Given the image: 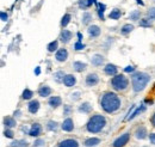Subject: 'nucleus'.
I'll return each mask as SVG.
<instances>
[{
  "instance_id": "f257e3e1",
  "label": "nucleus",
  "mask_w": 155,
  "mask_h": 147,
  "mask_svg": "<svg viewBox=\"0 0 155 147\" xmlns=\"http://www.w3.org/2000/svg\"><path fill=\"white\" fill-rule=\"evenodd\" d=\"M100 105H101L103 110L111 114V112H115L120 108V99L116 93L106 92L100 99Z\"/></svg>"
},
{
  "instance_id": "f03ea898",
  "label": "nucleus",
  "mask_w": 155,
  "mask_h": 147,
  "mask_svg": "<svg viewBox=\"0 0 155 147\" xmlns=\"http://www.w3.org/2000/svg\"><path fill=\"white\" fill-rule=\"evenodd\" d=\"M150 80V75L144 72H136L131 75V84H133V90L135 92H140L144 90L147 84Z\"/></svg>"
},
{
  "instance_id": "7ed1b4c3",
  "label": "nucleus",
  "mask_w": 155,
  "mask_h": 147,
  "mask_svg": "<svg viewBox=\"0 0 155 147\" xmlns=\"http://www.w3.org/2000/svg\"><path fill=\"white\" fill-rule=\"evenodd\" d=\"M105 125H106V120L104 116L94 115L90 118V121L87 123V130L91 133H98L105 127Z\"/></svg>"
},
{
  "instance_id": "20e7f679",
  "label": "nucleus",
  "mask_w": 155,
  "mask_h": 147,
  "mask_svg": "<svg viewBox=\"0 0 155 147\" xmlns=\"http://www.w3.org/2000/svg\"><path fill=\"white\" fill-rule=\"evenodd\" d=\"M111 85L116 91H124L129 85V80L123 74H116V77H114L111 80Z\"/></svg>"
},
{
  "instance_id": "39448f33",
  "label": "nucleus",
  "mask_w": 155,
  "mask_h": 147,
  "mask_svg": "<svg viewBox=\"0 0 155 147\" xmlns=\"http://www.w3.org/2000/svg\"><path fill=\"white\" fill-rule=\"evenodd\" d=\"M130 139V133H124L114 141V147H124Z\"/></svg>"
},
{
  "instance_id": "423d86ee",
  "label": "nucleus",
  "mask_w": 155,
  "mask_h": 147,
  "mask_svg": "<svg viewBox=\"0 0 155 147\" xmlns=\"http://www.w3.org/2000/svg\"><path fill=\"white\" fill-rule=\"evenodd\" d=\"M99 81V77L96 73H91L86 77V85L87 86H94Z\"/></svg>"
},
{
  "instance_id": "0eeeda50",
  "label": "nucleus",
  "mask_w": 155,
  "mask_h": 147,
  "mask_svg": "<svg viewBox=\"0 0 155 147\" xmlns=\"http://www.w3.org/2000/svg\"><path fill=\"white\" fill-rule=\"evenodd\" d=\"M58 147H79V142L74 139H66L58 144Z\"/></svg>"
},
{
  "instance_id": "6e6552de",
  "label": "nucleus",
  "mask_w": 155,
  "mask_h": 147,
  "mask_svg": "<svg viewBox=\"0 0 155 147\" xmlns=\"http://www.w3.org/2000/svg\"><path fill=\"white\" fill-rule=\"evenodd\" d=\"M61 128H62V130H64V132H72V130L74 129L73 120H72V118H66V120L63 121Z\"/></svg>"
},
{
  "instance_id": "1a4fd4ad",
  "label": "nucleus",
  "mask_w": 155,
  "mask_h": 147,
  "mask_svg": "<svg viewBox=\"0 0 155 147\" xmlns=\"http://www.w3.org/2000/svg\"><path fill=\"white\" fill-rule=\"evenodd\" d=\"M75 83H77V79H75V77L72 75V74H67V75L64 77V79H63V84H64L67 87L74 86Z\"/></svg>"
},
{
  "instance_id": "9d476101",
  "label": "nucleus",
  "mask_w": 155,
  "mask_h": 147,
  "mask_svg": "<svg viewBox=\"0 0 155 147\" xmlns=\"http://www.w3.org/2000/svg\"><path fill=\"white\" fill-rule=\"evenodd\" d=\"M56 60L60 61V62H63V61H66L67 60V57H68V52L64 49V48H62V49H58V52H56Z\"/></svg>"
},
{
  "instance_id": "9b49d317",
  "label": "nucleus",
  "mask_w": 155,
  "mask_h": 147,
  "mask_svg": "<svg viewBox=\"0 0 155 147\" xmlns=\"http://www.w3.org/2000/svg\"><path fill=\"white\" fill-rule=\"evenodd\" d=\"M72 32L69 31V30H66V29H63L62 31H61V35H60V38H61V41L63 42V43H68L69 41H71V38H72Z\"/></svg>"
},
{
  "instance_id": "f8f14e48",
  "label": "nucleus",
  "mask_w": 155,
  "mask_h": 147,
  "mask_svg": "<svg viewBox=\"0 0 155 147\" xmlns=\"http://www.w3.org/2000/svg\"><path fill=\"white\" fill-rule=\"evenodd\" d=\"M41 132H42L41 125H39V123H34V125L31 126L30 132H29V135H31V136H38L39 134H41Z\"/></svg>"
},
{
  "instance_id": "ddd939ff",
  "label": "nucleus",
  "mask_w": 155,
  "mask_h": 147,
  "mask_svg": "<svg viewBox=\"0 0 155 147\" xmlns=\"http://www.w3.org/2000/svg\"><path fill=\"white\" fill-rule=\"evenodd\" d=\"M28 109H29V112H31V114H36L39 109V102L38 101H31L30 103H29V105H28Z\"/></svg>"
},
{
  "instance_id": "4468645a",
  "label": "nucleus",
  "mask_w": 155,
  "mask_h": 147,
  "mask_svg": "<svg viewBox=\"0 0 155 147\" xmlns=\"http://www.w3.org/2000/svg\"><path fill=\"white\" fill-rule=\"evenodd\" d=\"M87 31H88V35L91 37H98L100 35V28L98 25H91L87 29Z\"/></svg>"
},
{
  "instance_id": "2eb2a0df",
  "label": "nucleus",
  "mask_w": 155,
  "mask_h": 147,
  "mask_svg": "<svg viewBox=\"0 0 155 147\" xmlns=\"http://www.w3.org/2000/svg\"><path fill=\"white\" fill-rule=\"evenodd\" d=\"M61 103H62V99L58 96H53L49 98V105L51 108H58V105H61Z\"/></svg>"
},
{
  "instance_id": "dca6fc26",
  "label": "nucleus",
  "mask_w": 155,
  "mask_h": 147,
  "mask_svg": "<svg viewBox=\"0 0 155 147\" xmlns=\"http://www.w3.org/2000/svg\"><path fill=\"white\" fill-rule=\"evenodd\" d=\"M117 67L115 65H111V63H109V65H106L105 66V68H104V72L107 74V75H116L117 74Z\"/></svg>"
},
{
  "instance_id": "f3484780",
  "label": "nucleus",
  "mask_w": 155,
  "mask_h": 147,
  "mask_svg": "<svg viewBox=\"0 0 155 147\" xmlns=\"http://www.w3.org/2000/svg\"><path fill=\"white\" fill-rule=\"evenodd\" d=\"M135 136L137 139H140V140L146 139V138H147V129L144 128V127L137 128V130H136V133H135Z\"/></svg>"
},
{
  "instance_id": "a211bd4d",
  "label": "nucleus",
  "mask_w": 155,
  "mask_h": 147,
  "mask_svg": "<svg viewBox=\"0 0 155 147\" xmlns=\"http://www.w3.org/2000/svg\"><path fill=\"white\" fill-rule=\"evenodd\" d=\"M50 93H51V89L47 85L41 86L38 89V94L41 97H48V96H50Z\"/></svg>"
},
{
  "instance_id": "6ab92c4d",
  "label": "nucleus",
  "mask_w": 155,
  "mask_h": 147,
  "mask_svg": "<svg viewBox=\"0 0 155 147\" xmlns=\"http://www.w3.org/2000/svg\"><path fill=\"white\" fill-rule=\"evenodd\" d=\"M98 144H100V139H98V138H91V139H87L85 141V146L86 147L97 146Z\"/></svg>"
},
{
  "instance_id": "aec40b11",
  "label": "nucleus",
  "mask_w": 155,
  "mask_h": 147,
  "mask_svg": "<svg viewBox=\"0 0 155 147\" xmlns=\"http://www.w3.org/2000/svg\"><path fill=\"white\" fill-rule=\"evenodd\" d=\"M104 63V56L103 55H94L92 57V65H94V66H101Z\"/></svg>"
},
{
  "instance_id": "412c9836",
  "label": "nucleus",
  "mask_w": 155,
  "mask_h": 147,
  "mask_svg": "<svg viewBox=\"0 0 155 147\" xmlns=\"http://www.w3.org/2000/svg\"><path fill=\"white\" fill-rule=\"evenodd\" d=\"M73 67H74V70H75L77 72H82V71L86 70L87 65L84 63V62H80V61H75V62L73 63Z\"/></svg>"
},
{
  "instance_id": "4be33fe9",
  "label": "nucleus",
  "mask_w": 155,
  "mask_h": 147,
  "mask_svg": "<svg viewBox=\"0 0 155 147\" xmlns=\"http://www.w3.org/2000/svg\"><path fill=\"white\" fill-rule=\"evenodd\" d=\"M4 125L6 126V128H12V127L16 126V121L12 117H5L4 118Z\"/></svg>"
},
{
  "instance_id": "5701e85b",
  "label": "nucleus",
  "mask_w": 155,
  "mask_h": 147,
  "mask_svg": "<svg viewBox=\"0 0 155 147\" xmlns=\"http://www.w3.org/2000/svg\"><path fill=\"white\" fill-rule=\"evenodd\" d=\"M92 110V105L90 104V103H82L80 107H79V111L80 112H90V111Z\"/></svg>"
},
{
  "instance_id": "b1692460",
  "label": "nucleus",
  "mask_w": 155,
  "mask_h": 147,
  "mask_svg": "<svg viewBox=\"0 0 155 147\" xmlns=\"http://www.w3.org/2000/svg\"><path fill=\"white\" fill-rule=\"evenodd\" d=\"M144 109H146V107H144V105L142 104V105H141V107H138V108H137V109H136V110L134 111V112H133L131 115H129L128 117H125V120H133L134 117H136V116H137V115H138V114H140L141 111H143Z\"/></svg>"
},
{
  "instance_id": "393cba45",
  "label": "nucleus",
  "mask_w": 155,
  "mask_h": 147,
  "mask_svg": "<svg viewBox=\"0 0 155 147\" xmlns=\"http://www.w3.org/2000/svg\"><path fill=\"white\" fill-rule=\"evenodd\" d=\"M120 16H122V12H120V10H118V9H115V10H112L111 12H110V15H109V17L111 19H117L120 18Z\"/></svg>"
},
{
  "instance_id": "a878e982",
  "label": "nucleus",
  "mask_w": 155,
  "mask_h": 147,
  "mask_svg": "<svg viewBox=\"0 0 155 147\" xmlns=\"http://www.w3.org/2000/svg\"><path fill=\"white\" fill-rule=\"evenodd\" d=\"M134 30V25H131V24H125L123 28H122V30H120V32L123 34V35H127V34H129V32H131Z\"/></svg>"
},
{
  "instance_id": "bb28decb",
  "label": "nucleus",
  "mask_w": 155,
  "mask_h": 147,
  "mask_svg": "<svg viewBox=\"0 0 155 147\" xmlns=\"http://www.w3.org/2000/svg\"><path fill=\"white\" fill-rule=\"evenodd\" d=\"M47 48H48V52H50V53H51V52L58 50V41H53L51 43H49V44H48V47H47Z\"/></svg>"
},
{
  "instance_id": "cd10ccee",
  "label": "nucleus",
  "mask_w": 155,
  "mask_h": 147,
  "mask_svg": "<svg viewBox=\"0 0 155 147\" xmlns=\"http://www.w3.org/2000/svg\"><path fill=\"white\" fill-rule=\"evenodd\" d=\"M64 73L62 72V71H58L56 73L54 74V79H55V81H58V83H61V81H63V79H64Z\"/></svg>"
},
{
  "instance_id": "c85d7f7f",
  "label": "nucleus",
  "mask_w": 155,
  "mask_h": 147,
  "mask_svg": "<svg viewBox=\"0 0 155 147\" xmlns=\"http://www.w3.org/2000/svg\"><path fill=\"white\" fill-rule=\"evenodd\" d=\"M140 16H141V12L138 11V10H135V11H133L130 15H129V19H131V20H138L140 19Z\"/></svg>"
},
{
  "instance_id": "c756f323",
  "label": "nucleus",
  "mask_w": 155,
  "mask_h": 147,
  "mask_svg": "<svg viewBox=\"0 0 155 147\" xmlns=\"http://www.w3.org/2000/svg\"><path fill=\"white\" fill-rule=\"evenodd\" d=\"M32 96H34V92L31 91V90H29V89H25L21 97H23V99H31Z\"/></svg>"
},
{
  "instance_id": "7c9ffc66",
  "label": "nucleus",
  "mask_w": 155,
  "mask_h": 147,
  "mask_svg": "<svg viewBox=\"0 0 155 147\" xmlns=\"http://www.w3.org/2000/svg\"><path fill=\"white\" fill-rule=\"evenodd\" d=\"M91 20H92V15H91V13L85 12V13L82 15V24H88Z\"/></svg>"
},
{
  "instance_id": "2f4dec72",
  "label": "nucleus",
  "mask_w": 155,
  "mask_h": 147,
  "mask_svg": "<svg viewBox=\"0 0 155 147\" xmlns=\"http://www.w3.org/2000/svg\"><path fill=\"white\" fill-rule=\"evenodd\" d=\"M140 26H144V28H150L152 26V22H149L148 18H143L140 20Z\"/></svg>"
},
{
  "instance_id": "473e14b6",
  "label": "nucleus",
  "mask_w": 155,
  "mask_h": 147,
  "mask_svg": "<svg viewBox=\"0 0 155 147\" xmlns=\"http://www.w3.org/2000/svg\"><path fill=\"white\" fill-rule=\"evenodd\" d=\"M98 6H99V10H98V16H99V18L103 20V19H104V11H105V5H104V4H99Z\"/></svg>"
},
{
  "instance_id": "72a5a7b5",
  "label": "nucleus",
  "mask_w": 155,
  "mask_h": 147,
  "mask_svg": "<svg viewBox=\"0 0 155 147\" xmlns=\"http://www.w3.org/2000/svg\"><path fill=\"white\" fill-rule=\"evenodd\" d=\"M69 22H71V15H68V13H67V15H64V16H63V18H62V20H61V25L64 28V26H67V25H68V23H69Z\"/></svg>"
},
{
  "instance_id": "f704fd0d",
  "label": "nucleus",
  "mask_w": 155,
  "mask_h": 147,
  "mask_svg": "<svg viewBox=\"0 0 155 147\" xmlns=\"http://www.w3.org/2000/svg\"><path fill=\"white\" fill-rule=\"evenodd\" d=\"M47 128L49 130H56L58 129V123L55 121H49L48 125H47Z\"/></svg>"
},
{
  "instance_id": "c9c22d12",
  "label": "nucleus",
  "mask_w": 155,
  "mask_h": 147,
  "mask_svg": "<svg viewBox=\"0 0 155 147\" xmlns=\"http://www.w3.org/2000/svg\"><path fill=\"white\" fill-rule=\"evenodd\" d=\"M147 15H148V17L152 19V20H155V7L149 9L148 12H147Z\"/></svg>"
},
{
  "instance_id": "e433bc0d",
  "label": "nucleus",
  "mask_w": 155,
  "mask_h": 147,
  "mask_svg": "<svg viewBox=\"0 0 155 147\" xmlns=\"http://www.w3.org/2000/svg\"><path fill=\"white\" fill-rule=\"evenodd\" d=\"M79 6L81 9H86L90 6V2H88V0H79Z\"/></svg>"
},
{
  "instance_id": "4c0bfd02",
  "label": "nucleus",
  "mask_w": 155,
  "mask_h": 147,
  "mask_svg": "<svg viewBox=\"0 0 155 147\" xmlns=\"http://www.w3.org/2000/svg\"><path fill=\"white\" fill-rule=\"evenodd\" d=\"M84 48H85V44H82V43L79 42V41L74 44V49H75V50H82Z\"/></svg>"
},
{
  "instance_id": "58836bf2",
  "label": "nucleus",
  "mask_w": 155,
  "mask_h": 147,
  "mask_svg": "<svg viewBox=\"0 0 155 147\" xmlns=\"http://www.w3.org/2000/svg\"><path fill=\"white\" fill-rule=\"evenodd\" d=\"M4 135H5L6 138H8V139H12V138H13V132L10 130V129H6L5 133H4Z\"/></svg>"
},
{
  "instance_id": "ea45409f",
  "label": "nucleus",
  "mask_w": 155,
  "mask_h": 147,
  "mask_svg": "<svg viewBox=\"0 0 155 147\" xmlns=\"http://www.w3.org/2000/svg\"><path fill=\"white\" fill-rule=\"evenodd\" d=\"M35 147H42L44 146V140H42V139H38V140H36L35 141V145H34Z\"/></svg>"
},
{
  "instance_id": "a19ab883",
  "label": "nucleus",
  "mask_w": 155,
  "mask_h": 147,
  "mask_svg": "<svg viewBox=\"0 0 155 147\" xmlns=\"http://www.w3.org/2000/svg\"><path fill=\"white\" fill-rule=\"evenodd\" d=\"M0 18H1L2 22H6L7 18H8V16H7V13H6V12H1V13H0Z\"/></svg>"
},
{
  "instance_id": "79ce46f5",
  "label": "nucleus",
  "mask_w": 155,
  "mask_h": 147,
  "mask_svg": "<svg viewBox=\"0 0 155 147\" xmlns=\"http://www.w3.org/2000/svg\"><path fill=\"white\" fill-rule=\"evenodd\" d=\"M73 101H78L79 98H80V92H75L74 94H72V97H71Z\"/></svg>"
},
{
  "instance_id": "37998d69",
  "label": "nucleus",
  "mask_w": 155,
  "mask_h": 147,
  "mask_svg": "<svg viewBox=\"0 0 155 147\" xmlns=\"http://www.w3.org/2000/svg\"><path fill=\"white\" fill-rule=\"evenodd\" d=\"M69 112H71V107H69V105H64L63 115H69Z\"/></svg>"
},
{
  "instance_id": "c03bdc74",
  "label": "nucleus",
  "mask_w": 155,
  "mask_h": 147,
  "mask_svg": "<svg viewBox=\"0 0 155 147\" xmlns=\"http://www.w3.org/2000/svg\"><path fill=\"white\" fill-rule=\"evenodd\" d=\"M124 71H125V72H134V71H135V67H133V66H128Z\"/></svg>"
},
{
  "instance_id": "a18cd8bd",
  "label": "nucleus",
  "mask_w": 155,
  "mask_h": 147,
  "mask_svg": "<svg viewBox=\"0 0 155 147\" xmlns=\"http://www.w3.org/2000/svg\"><path fill=\"white\" fill-rule=\"evenodd\" d=\"M149 139H150V142L155 145V133H153V134L149 135Z\"/></svg>"
},
{
  "instance_id": "49530a36",
  "label": "nucleus",
  "mask_w": 155,
  "mask_h": 147,
  "mask_svg": "<svg viewBox=\"0 0 155 147\" xmlns=\"http://www.w3.org/2000/svg\"><path fill=\"white\" fill-rule=\"evenodd\" d=\"M39 73H41V68H39V67H36V70H35V74H36V75H38Z\"/></svg>"
},
{
  "instance_id": "de8ad7c7",
  "label": "nucleus",
  "mask_w": 155,
  "mask_h": 147,
  "mask_svg": "<svg viewBox=\"0 0 155 147\" xmlns=\"http://www.w3.org/2000/svg\"><path fill=\"white\" fill-rule=\"evenodd\" d=\"M150 122H152V125L155 127V114L153 115V117H152V120H150Z\"/></svg>"
},
{
  "instance_id": "09e8293b",
  "label": "nucleus",
  "mask_w": 155,
  "mask_h": 147,
  "mask_svg": "<svg viewBox=\"0 0 155 147\" xmlns=\"http://www.w3.org/2000/svg\"><path fill=\"white\" fill-rule=\"evenodd\" d=\"M78 38H79V42L82 41V35H81V32H78Z\"/></svg>"
},
{
  "instance_id": "8fccbe9b",
  "label": "nucleus",
  "mask_w": 155,
  "mask_h": 147,
  "mask_svg": "<svg viewBox=\"0 0 155 147\" xmlns=\"http://www.w3.org/2000/svg\"><path fill=\"white\" fill-rule=\"evenodd\" d=\"M154 1H155V0H154Z\"/></svg>"
}]
</instances>
